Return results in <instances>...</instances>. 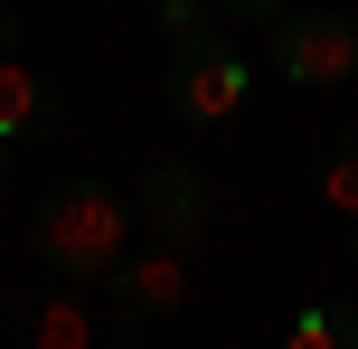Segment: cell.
<instances>
[{
    "label": "cell",
    "mask_w": 358,
    "mask_h": 349,
    "mask_svg": "<svg viewBox=\"0 0 358 349\" xmlns=\"http://www.w3.org/2000/svg\"><path fill=\"white\" fill-rule=\"evenodd\" d=\"M151 29H161V38H189V29H217V0H151Z\"/></svg>",
    "instance_id": "cell-10"
},
{
    "label": "cell",
    "mask_w": 358,
    "mask_h": 349,
    "mask_svg": "<svg viewBox=\"0 0 358 349\" xmlns=\"http://www.w3.org/2000/svg\"><path fill=\"white\" fill-rule=\"evenodd\" d=\"M311 199L358 218V123H330L321 142H311Z\"/></svg>",
    "instance_id": "cell-8"
},
{
    "label": "cell",
    "mask_w": 358,
    "mask_h": 349,
    "mask_svg": "<svg viewBox=\"0 0 358 349\" xmlns=\"http://www.w3.org/2000/svg\"><path fill=\"white\" fill-rule=\"evenodd\" d=\"M132 218H142V236L198 255V245L236 218V189L217 180V170H198V161H142V180H132Z\"/></svg>",
    "instance_id": "cell-3"
},
{
    "label": "cell",
    "mask_w": 358,
    "mask_h": 349,
    "mask_svg": "<svg viewBox=\"0 0 358 349\" xmlns=\"http://www.w3.org/2000/svg\"><path fill=\"white\" fill-rule=\"evenodd\" d=\"M104 283H113V302H123V312H142V321H170L179 302H189V245H161V236H151L142 255L123 245Z\"/></svg>",
    "instance_id": "cell-7"
},
{
    "label": "cell",
    "mask_w": 358,
    "mask_h": 349,
    "mask_svg": "<svg viewBox=\"0 0 358 349\" xmlns=\"http://www.w3.org/2000/svg\"><path fill=\"white\" fill-rule=\"evenodd\" d=\"M161 94H170V113H179L189 132H227L236 113H245V94H255V66L236 57L227 19H217V29H189V38H170Z\"/></svg>",
    "instance_id": "cell-2"
},
{
    "label": "cell",
    "mask_w": 358,
    "mask_h": 349,
    "mask_svg": "<svg viewBox=\"0 0 358 349\" xmlns=\"http://www.w3.org/2000/svg\"><path fill=\"white\" fill-rule=\"evenodd\" d=\"M0 331H19L29 349H94V340H104V321L85 312V283L48 274V283H29V293L0 312Z\"/></svg>",
    "instance_id": "cell-6"
},
{
    "label": "cell",
    "mask_w": 358,
    "mask_h": 349,
    "mask_svg": "<svg viewBox=\"0 0 358 349\" xmlns=\"http://www.w3.org/2000/svg\"><path fill=\"white\" fill-rule=\"evenodd\" d=\"M349 274H358V218H349Z\"/></svg>",
    "instance_id": "cell-14"
},
{
    "label": "cell",
    "mask_w": 358,
    "mask_h": 349,
    "mask_svg": "<svg viewBox=\"0 0 358 349\" xmlns=\"http://www.w3.org/2000/svg\"><path fill=\"white\" fill-rule=\"evenodd\" d=\"M292 349H358V302H302V312L283 321Z\"/></svg>",
    "instance_id": "cell-9"
},
{
    "label": "cell",
    "mask_w": 358,
    "mask_h": 349,
    "mask_svg": "<svg viewBox=\"0 0 358 349\" xmlns=\"http://www.w3.org/2000/svg\"><path fill=\"white\" fill-rule=\"evenodd\" d=\"M0 57H19V0H0Z\"/></svg>",
    "instance_id": "cell-12"
},
{
    "label": "cell",
    "mask_w": 358,
    "mask_h": 349,
    "mask_svg": "<svg viewBox=\"0 0 358 349\" xmlns=\"http://www.w3.org/2000/svg\"><path fill=\"white\" fill-rule=\"evenodd\" d=\"M0 132H10L19 151H57L76 132L66 85H57L48 66H29V57H0Z\"/></svg>",
    "instance_id": "cell-5"
},
{
    "label": "cell",
    "mask_w": 358,
    "mask_h": 349,
    "mask_svg": "<svg viewBox=\"0 0 358 349\" xmlns=\"http://www.w3.org/2000/svg\"><path fill=\"white\" fill-rule=\"evenodd\" d=\"M283 10H292V0H217V19H227V29H273Z\"/></svg>",
    "instance_id": "cell-11"
},
{
    "label": "cell",
    "mask_w": 358,
    "mask_h": 349,
    "mask_svg": "<svg viewBox=\"0 0 358 349\" xmlns=\"http://www.w3.org/2000/svg\"><path fill=\"white\" fill-rule=\"evenodd\" d=\"M132 199L113 180H57L48 199L29 208V255L48 264V274H66V283H104L113 274V255L132 245Z\"/></svg>",
    "instance_id": "cell-1"
},
{
    "label": "cell",
    "mask_w": 358,
    "mask_h": 349,
    "mask_svg": "<svg viewBox=\"0 0 358 349\" xmlns=\"http://www.w3.org/2000/svg\"><path fill=\"white\" fill-rule=\"evenodd\" d=\"M10 161H19V142H10V132H0V189H10Z\"/></svg>",
    "instance_id": "cell-13"
},
{
    "label": "cell",
    "mask_w": 358,
    "mask_h": 349,
    "mask_svg": "<svg viewBox=\"0 0 358 349\" xmlns=\"http://www.w3.org/2000/svg\"><path fill=\"white\" fill-rule=\"evenodd\" d=\"M264 38H273V76H283L292 94H330V85L358 76V19L349 10H302V0H292Z\"/></svg>",
    "instance_id": "cell-4"
}]
</instances>
